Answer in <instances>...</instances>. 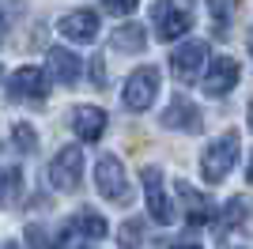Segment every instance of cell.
<instances>
[{
	"mask_svg": "<svg viewBox=\"0 0 253 249\" xmlns=\"http://www.w3.org/2000/svg\"><path fill=\"white\" fill-rule=\"evenodd\" d=\"M155 94H159V68L144 64V68H136V72L128 76V83H125V106L132 110V114H144V110L155 102Z\"/></svg>",
	"mask_w": 253,
	"mask_h": 249,
	"instance_id": "277c9868",
	"label": "cell"
},
{
	"mask_svg": "<svg viewBox=\"0 0 253 249\" xmlns=\"http://www.w3.org/2000/svg\"><path fill=\"white\" fill-rule=\"evenodd\" d=\"M246 181L253 185V159H250V170H246Z\"/></svg>",
	"mask_w": 253,
	"mask_h": 249,
	"instance_id": "d4e9b609",
	"label": "cell"
},
{
	"mask_svg": "<svg viewBox=\"0 0 253 249\" xmlns=\"http://www.w3.org/2000/svg\"><path fill=\"white\" fill-rule=\"evenodd\" d=\"M178 249H201V246H178Z\"/></svg>",
	"mask_w": 253,
	"mask_h": 249,
	"instance_id": "4316f807",
	"label": "cell"
},
{
	"mask_svg": "<svg viewBox=\"0 0 253 249\" xmlns=\"http://www.w3.org/2000/svg\"><path fill=\"white\" fill-rule=\"evenodd\" d=\"M250 128H253V102H250Z\"/></svg>",
	"mask_w": 253,
	"mask_h": 249,
	"instance_id": "484cf974",
	"label": "cell"
},
{
	"mask_svg": "<svg viewBox=\"0 0 253 249\" xmlns=\"http://www.w3.org/2000/svg\"><path fill=\"white\" fill-rule=\"evenodd\" d=\"M91 80H95V87H106V61L102 57L91 61Z\"/></svg>",
	"mask_w": 253,
	"mask_h": 249,
	"instance_id": "cb8c5ba5",
	"label": "cell"
},
{
	"mask_svg": "<svg viewBox=\"0 0 253 249\" xmlns=\"http://www.w3.org/2000/svg\"><path fill=\"white\" fill-rule=\"evenodd\" d=\"M163 124H167V128H181V132H201L204 117H201V110H197L185 94H174L170 106L163 110Z\"/></svg>",
	"mask_w": 253,
	"mask_h": 249,
	"instance_id": "30bf717a",
	"label": "cell"
},
{
	"mask_svg": "<svg viewBox=\"0 0 253 249\" xmlns=\"http://www.w3.org/2000/svg\"><path fill=\"white\" fill-rule=\"evenodd\" d=\"M238 151H242V140H238V132H223L219 140H211L208 147H204L201 155V177L208 181V185H219L223 177L234 170V163H238Z\"/></svg>",
	"mask_w": 253,
	"mask_h": 249,
	"instance_id": "6da1fadb",
	"label": "cell"
},
{
	"mask_svg": "<svg viewBox=\"0 0 253 249\" xmlns=\"http://www.w3.org/2000/svg\"><path fill=\"white\" fill-rule=\"evenodd\" d=\"M110 45H114L117 53H140L148 45V34H144L140 23H125V27H117V31L110 34Z\"/></svg>",
	"mask_w": 253,
	"mask_h": 249,
	"instance_id": "9a60e30c",
	"label": "cell"
},
{
	"mask_svg": "<svg viewBox=\"0 0 253 249\" xmlns=\"http://www.w3.org/2000/svg\"><path fill=\"white\" fill-rule=\"evenodd\" d=\"M19 200H23V170L8 166V170H0V204L15 208Z\"/></svg>",
	"mask_w": 253,
	"mask_h": 249,
	"instance_id": "e0dca14e",
	"label": "cell"
},
{
	"mask_svg": "<svg viewBox=\"0 0 253 249\" xmlns=\"http://www.w3.org/2000/svg\"><path fill=\"white\" fill-rule=\"evenodd\" d=\"M151 23H155V34L163 42L181 38V34L193 27L189 11L181 8V4H174V0H155V4H151Z\"/></svg>",
	"mask_w": 253,
	"mask_h": 249,
	"instance_id": "3957f363",
	"label": "cell"
},
{
	"mask_svg": "<svg viewBox=\"0 0 253 249\" xmlns=\"http://www.w3.org/2000/svg\"><path fill=\"white\" fill-rule=\"evenodd\" d=\"M49 249H80V230H76L72 223H68V227H64L61 234H57V238L49 242Z\"/></svg>",
	"mask_w": 253,
	"mask_h": 249,
	"instance_id": "7402d4cb",
	"label": "cell"
},
{
	"mask_svg": "<svg viewBox=\"0 0 253 249\" xmlns=\"http://www.w3.org/2000/svg\"><path fill=\"white\" fill-rule=\"evenodd\" d=\"M95 185H98V193H102L110 204H121V208H125L128 200H132L125 166H121V159H117V155H102V159H98V166H95Z\"/></svg>",
	"mask_w": 253,
	"mask_h": 249,
	"instance_id": "7a4b0ae2",
	"label": "cell"
},
{
	"mask_svg": "<svg viewBox=\"0 0 253 249\" xmlns=\"http://www.w3.org/2000/svg\"><path fill=\"white\" fill-rule=\"evenodd\" d=\"M136 4H140V0H102V8L110 11V15H128Z\"/></svg>",
	"mask_w": 253,
	"mask_h": 249,
	"instance_id": "603a6c76",
	"label": "cell"
},
{
	"mask_svg": "<svg viewBox=\"0 0 253 249\" xmlns=\"http://www.w3.org/2000/svg\"><path fill=\"white\" fill-rule=\"evenodd\" d=\"M204 61H208V45L204 42H185V45H178L170 53V72H174L178 83H193V80H201Z\"/></svg>",
	"mask_w": 253,
	"mask_h": 249,
	"instance_id": "8992f818",
	"label": "cell"
},
{
	"mask_svg": "<svg viewBox=\"0 0 253 249\" xmlns=\"http://www.w3.org/2000/svg\"><path fill=\"white\" fill-rule=\"evenodd\" d=\"M57 31H61L68 42H84L87 45V42L98 38V15L91 8H76V11H68V15H61Z\"/></svg>",
	"mask_w": 253,
	"mask_h": 249,
	"instance_id": "9c48e42d",
	"label": "cell"
},
{
	"mask_svg": "<svg viewBox=\"0 0 253 249\" xmlns=\"http://www.w3.org/2000/svg\"><path fill=\"white\" fill-rule=\"evenodd\" d=\"M140 181H144V197H148V215L155 223H170L174 219V208L167 200V189H163V170L159 166H144L140 170Z\"/></svg>",
	"mask_w": 253,
	"mask_h": 249,
	"instance_id": "52a82bcc",
	"label": "cell"
},
{
	"mask_svg": "<svg viewBox=\"0 0 253 249\" xmlns=\"http://www.w3.org/2000/svg\"><path fill=\"white\" fill-rule=\"evenodd\" d=\"M250 197H234L231 204L223 208V219H219V234H227V230H234V227H242L246 223V211H250Z\"/></svg>",
	"mask_w": 253,
	"mask_h": 249,
	"instance_id": "ac0fdd59",
	"label": "cell"
},
{
	"mask_svg": "<svg viewBox=\"0 0 253 249\" xmlns=\"http://www.w3.org/2000/svg\"><path fill=\"white\" fill-rule=\"evenodd\" d=\"M49 76L57 83H64V87H72L76 80H80V57H72L68 49H49Z\"/></svg>",
	"mask_w": 253,
	"mask_h": 249,
	"instance_id": "5bb4252c",
	"label": "cell"
},
{
	"mask_svg": "<svg viewBox=\"0 0 253 249\" xmlns=\"http://www.w3.org/2000/svg\"><path fill=\"white\" fill-rule=\"evenodd\" d=\"M250 53H253V31H250Z\"/></svg>",
	"mask_w": 253,
	"mask_h": 249,
	"instance_id": "83f0119b",
	"label": "cell"
},
{
	"mask_svg": "<svg viewBox=\"0 0 253 249\" xmlns=\"http://www.w3.org/2000/svg\"><path fill=\"white\" fill-rule=\"evenodd\" d=\"M80 177H84V151L80 147H61L49 163V181L61 193H72L80 185Z\"/></svg>",
	"mask_w": 253,
	"mask_h": 249,
	"instance_id": "5b68a950",
	"label": "cell"
},
{
	"mask_svg": "<svg viewBox=\"0 0 253 249\" xmlns=\"http://www.w3.org/2000/svg\"><path fill=\"white\" fill-rule=\"evenodd\" d=\"M144 238H148V230H144V223H140V219H128L125 227L117 230L121 249H140V246H144Z\"/></svg>",
	"mask_w": 253,
	"mask_h": 249,
	"instance_id": "44dd1931",
	"label": "cell"
},
{
	"mask_svg": "<svg viewBox=\"0 0 253 249\" xmlns=\"http://www.w3.org/2000/svg\"><path fill=\"white\" fill-rule=\"evenodd\" d=\"M68 223L80 230V238H106V230H110V227H106V219L98 215L95 208H80Z\"/></svg>",
	"mask_w": 253,
	"mask_h": 249,
	"instance_id": "2e32d148",
	"label": "cell"
},
{
	"mask_svg": "<svg viewBox=\"0 0 253 249\" xmlns=\"http://www.w3.org/2000/svg\"><path fill=\"white\" fill-rule=\"evenodd\" d=\"M11 144L19 147V155H34L38 151V136H34V128L27 121H19V124H11Z\"/></svg>",
	"mask_w": 253,
	"mask_h": 249,
	"instance_id": "ffe728a7",
	"label": "cell"
},
{
	"mask_svg": "<svg viewBox=\"0 0 253 249\" xmlns=\"http://www.w3.org/2000/svg\"><path fill=\"white\" fill-rule=\"evenodd\" d=\"M238 76H242V68H238V61L234 57H215V61L208 64V72H204V91L208 94H227L238 83Z\"/></svg>",
	"mask_w": 253,
	"mask_h": 249,
	"instance_id": "8fae6325",
	"label": "cell"
},
{
	"mask_svg": "<svg viewBox=\"0 0 253 249\" xmlns=\"http://www.w3.org/2000/svg\"><path fill=\"white\" fill-rule=\"evenodd\" d=\"M72 128H76L80 140L95 144L98 136L106 132V114L98 110V106H80V110H72Z\"/></svg>",
	"mask_w": 253,
	"mask_h": 249,
	"instance_id": "7c38bea8",
	"label": "cell"
},
{
	"mask_svg": "<svg viewBox=\"0 0 253 249\" xmlns=\"http://www.w3.org/2000/svg\"><path fill=\"white\" fill-rule=\"evenodd\" d=\"M8 94L15 98V102H42L45 98V72L34 68V64L19 68V72L8 80Z\"/></svg>",
	"mask_w": 253,
	"mask_h": 249,
	"instance_id": "ba28073f",
	"label": "cell"
},
{
	"mask_svg": "<svg viewBox=\"0 0 253 249\" xmlns=\"http://www.w3.org/2000/svg\"><path fill=\"white\" fill-rule=\"evenodd\" d=\"M208 11H211V34L227 38V27H231V15H234V0H208Z\"/></svg>",
	"mask_w": 253,
	"mask_h": 249,
	"instance_id": "d6986e66",
	"label": "cell"
},
{
	"mask_svg": "<svg viewBox=\"0 0 253 249\" xmlns=\"http://www.w3.org/2000/svg\"><path fill=\"white\" fill-rule=\"evenodd\" d=\"M178 197H181V204H185V223H189V227H204V223H211L208 197H201L189 181H178Z\"/></svg>",
	"mask_w": 253,
	"mask_h": 249,
	"instance_id": "4fadbf2b",
	"label": "cell"
}]
</instances>
